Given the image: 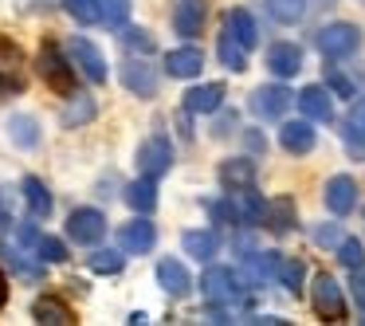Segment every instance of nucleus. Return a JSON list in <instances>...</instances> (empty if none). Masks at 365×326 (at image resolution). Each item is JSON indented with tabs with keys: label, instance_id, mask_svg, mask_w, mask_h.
Returning <instances> with one entry per match:
<instances>
[{
	"label": "nucleus",
	"instance_id": "obj_46",
	"mask_svg": "<svg viewBox=\"0 0 365 326\" xmlns=\"http://www.w3.org/2000/svg\"><path fill=\"white\" fill-rule=\"evenodd\" d=\"M4 302H9V279L0 275V310H4Z\"/></svg>",
	"mask_w": 365,
	"mask_h": 326
},
{
	"label": "nucleus",
	"instance_id": "obj_19",
	"mask_svg": "<svg viewBox=\"0 0 365 326\" xmlns=\"http://www.w3.org/2000/svg\"><path fill=\"white\" fill-rule=\"evenodd\" d=\"M32 318L40 326H75V310L63 299H56V295H40L32 302Z\"/></svg>",
	"mask_w": 365,
	"mask_h": 326
},
{
	"label": "nucleus",
	"instance_id": "obj_33",
	"mask_svg": "<svg viewBox=\"0 0 365 326\" xmlns=\"http://www.w3.org/2000/svg\"><path fill=\"white\" fill-rule=\"evenodd\" d=\"M267 220L275 224V232H291L294 224H299V220H294V200L291 197H279L275 205L267 208Z\"/></svg>",
	"mask_w": 365,
	"mask_h": 326
},
{
	"label": "nucleus",
	"instance_id": "obj_30",
	"mask_svg": "<svg viewBox=\"0 0 365 326\" xmlns=\"http://www.w3.org/2000/svg\"><path fill=\"white\" fill-rule=\"evenodd\" d=\"M95 118V98L91 95H71V103L63 106V114H59V122H63V130H75L83 126V122Z\"/></svg>",
	"mask_w": 365,
	"mask_h": 326
},
{
	"label": "nucleus",
	"instance_id": "obj_26",
	"mask_svg": "<svg viewBox=\"0 0 365 326\" xmlns=\"http://www.w3.org/2000/svg\"><path fill=\"white\" fill-rule=\"evenodd\" d=\"M9 138H12V146H20V150H36V146H40V122H36L32 114H12L9 118Z\"/></svg>",
	"mask_w": 365,
	"mask_h": 326
},
{
	"label": "nucleus",
	"instance_id": "obj_36",
	"mask_svg": "<svg viewBox=\"0 0 365 326\" xmlns=\"http://www.w3.org/2000/svg\"><path fill=\"white\" fill-rule=\"evenodd\" d=\"M98 4H103V24L106 28H126L130 0H98Z\"/></svg>",
	"mask_w": 365,
	"mask_h": 326
},
{
	"label": "nucleus",
	"instance_id": "obj_31",
	"mask_svg": "<svg viewBox=\"0 0 365 326\" xmlns=\"http://www.w3.org/2000/svg\"><path fill=\"white\" fill-rule=\"evenodd\" d=\"M346 142L349 146H357L361 150L365 146V98H354V106H349V114H346Z\"/></svg>",
	"mask_w": 365,
	"mask_h": 326
},
{
	"label": "nucleus",
	"instance_id": "obj_10",
	"mask_svg": "<svg viewBox=\"0 0 365 326\" xmlns=\"http://www.w3.org/2000/svg\"><path fill=\"white\" fill-rule=\"evenodd\" d=\"M228 205H232V220H240V224H263V220H267V208H271L267 200L252 189V185L232 189L228 193Z\"/></svg>",
	"mask_w": 365,
	"mask_h": 326
},
{
	"label": "nucleus",
	"instance_id": "obj_40",
	"mask_svg": "<svg viewBox=\"0 0 365 326\" xmlns=\"http://www.w3.org/2000/svg\"><path fill=\"white\" fill-rule=\"evenodd\" d=\"M326 87H330L338 98H354V83L341 75V67H334V59H330V67H326Z\"/></svg>",
	"mask_w": 365,
	"mask_h": 326
},
{
	"label": "nucleus",
	"instance_id": "obj_32",
	"mask_svg": "<svg viewBox=\"0 0 365 326\" xmlns=\"http://www.w3.org/2000/svg\"><path fill=\"white\" fill-rule=\"evenodd\" d=\"M63 9H67V16H71L75 24H83V28H91V24L103 20V4H98V0H63Z\"/></svg>",
	"mask_w": 365,
	"mask_h": 326
},
{
	"label": "nucleus",
	"instance_id": "obj_17",
	"mask_svg": "<svg viewBox=\"0 0 365 326\" xmlns=\"http://www.w3.org/2000/svg\"><path fill=\"white\" fill-rule=\"evenodd\" d=\"M267 71L275 79H291V75L302 71V48L294 44H271L267 48Z\"/></svg>",
	"mask_w": 365,
	"mask_h": 326
},
{
	"label": "nucleus",
	"instance_id": "obj_49",
	"mask_svg": "<svg viewBox=\"0 0 365 326\" xmlns=\"http://www.w3.org/2000/svg\"><path fill=\"white\" fill-rule=\"evenodd\" d=\"M361 4H365V0H361Z\"/></svg>",
	"mask_w": 365,
	"mask_h": 326
},
{
	"label": "nucleus",
	"instance_id": "obj_9",
	"mask_svg": "<svg viewBox=\"0 0 365 326\" xmlns=\"http://www.w3.org/2000/svg\"><path fill=\"white\" fill-rule=\"evenodd\" d=\"M118 75H122V87H126L130 95H138V98H153V95H158V71H153L145 59L130 56L126 63L118 67Z\"/></svg>",
	"mask_w": 365,
	"mask_h": 326
},
{
	"label": "nucleus",
	"instance_id": "obj_29",
	"mask_svg": "<svg viewBox=\"0 0 365 326\" xmlns=\"http://www.w3.org/2000/svg\"><path fill=\"white\" fill-rule=\"evenodd\" d=\"M275 279H279V283H283L291 295H302L307 268H302V260H294V255H279V260H275Z\"/></svg>",
	"mask_w": 365,
	"mask_h": 326
},
{
	"label": "nucleus",
	"instance_id": "obj_13",
	"mask_svg": "<svg viewBox=\"0 0 365 326\" xmlns=\"http://www.w3.org/2000/svg\"><path fill=\"white\" fill-rule=\"evenodd\" d=\"M294 106H299L302 118H310V122H330L334 118V98H330V91L318 87V83L302 87L299 95H294Z\"/></svg>",
	"mask_w": 365,
	"mask_h": 326
},
{
	"label": "nucleus",
	"instance_id": "obj_21",
	"mask_svg": "<svg viewBox=\"0 0 365 326\" xmlns=\"http://www.w3.org/2000/svg\"><path fill=\"white\" fill-rule=\"evenodd\" d=\"M181 248H185V255L208 263L216 252H220V236H216L212 228H189V232L181 236Z\"/></svg>",
	"mask_w": 365,
	"mask_h": 326
},
{
	"label": "nucleus",
	"instance_id": "obj_14",
	"mask_svg": "<svg viewBox=\"0 0 365 326\" xmlns=\"http://www.w3.org/2000/svg\"><path fill=\"white\" fill-rule=\"evenodd\" d=\"M318 142L314 126H310V118H299V122H283L279 126V146H283L287 153H294V158H302V153H310Z\"/></svg>",
	"mask_w": 365,
	"mask_h": 326
},
{
	"label": "nucleus",
	"instance_id": "obj_22",
	"mask_svg": "<svg viewBox=\"0 0 365 326\" xmlns=\"http://www.w3.org/2000/svg\"><path fill=\"white\" fill-rule=\"evenodd\" d=\"M20 193H24V205H28V213L36 216V220H48L51 216V193H48V185L40 181V177H24V185H20Z\"/></svg>",
	"mask_w": 365,
	"mask_h": 326
},
{
	"label": "nucleus",
	"instance_id": "obj_42",
	"mask_svg": "<svg viewBox=\"0 0 365 326\" xmlns=\"http://www.w3.org/2000/svg\"><path fill=\"white\" fill-rule=\"evenodd\" d=\"M341 240H346L341 236V224H318L314 228V244L318 248H338Z\"/></svg>",
	"mask_w": 365,
	"mask_h": 326
},
{
	"label": "nucleus",
	"instance_id": "obj_35",
	"mask_svg": "<svg viewBox=\"0 0 365 326\" xmlns=\"http://www.w3.org/2000/svg\"><path fill=\"white\" fill-rule=\"evenodd\" d=\"M36 255H40V263H67V244L56 236H40L36 240Z\"/></svg>",
	"mask_w": 365,
	"mask_h": 326
},
{
	"label": "nucleus",
	"instance_id": "obj_25",
	"mask_svg": "<svg viewBox=\"0 0 365 326\" xmlns=\"http://www.w3.org/2000/svg\"><path fill=\"white\" fill-rule=\"evenodd\" d=\"M216 59H220L232 75L247 71V48L236 40V36H228V32H220V40H216Z\"/></svg>",
	"mask_w": 365,
	"mask_h": 326
},
{
	"label": "nucleus",
	"instance_id": "obj_12",
	"mask_svg": "<svg viewBox=\"0 0 365 326\" xmlns=\"http://www.w3.org/2000/svg\"><path fill=\"white\" fill-rule=\"evenodd\" d=\"M322 200H326V208H330L334 216H349L357 208V181L349 173H334L330 181H326Z\"/></svg>",
	"mask_w": 365,
	"mask_h": 326
},
{
	"label": "nucleus",
	"instance_id": "obj_16",
	"mask_svg": "<svg viewBox=\"0 0 365 326\" xmlns=\"http://www.w3.org/2000/svg\"><path fill=\"white\" fill-rule=\"evenodd\" d=\"M224 83H197V87L185 91V111L189 114H216L224 103Z\"/></svg>",
	"mask_w": 365,
	"mask_h": 326
},
{
	"label": "nucleus",
	"instance_id": "obj_43",
	"mask_svg": "<svg viewBox=\"0 0 365 326\" xmlns=\"http://www.w3.org/2000/svg\"><path fill=\"white\" fill-rule=\"evenodd\" d=\"M349 287H354L357 302H365V263H361V268H354V283H349Z\"/></svg>",
	"mask_w": 365,
	"mask_h": 326
},
{
	"label": "nucleus",
	"instance_id": "obj_4",
	"mask_svg": "<svg viewBox=\"0 0 365 326\" xmlns=\"http://www.w3.org/2000/svg\"><path fill=\"white\" fill-rule=\"evenodd\" d=\"M67 59H71L75 71L87 83H106V75H110L106 71V56L87 40V36H71V40H67Z\"/></svg>",
	"mask_w": 365,
	"mask_h": 326
},
{
	"label": "nucleus",
	"instance_id": "obj_39",
	"mask_svg": "<svg viewBox=\"0 0 365 326\" xmlns=\"http://www.w3.org/2000/svg\"><path fill=\"white\" fill-rule=\"evenodd\" d=\"M12 224H16V193L0 185V232H9Z\"/></svg>",
	"mask_w": 365,
	"mask_h": 326
},
{
	"label": "nucleus",
	"instance_id": "obj_27",
	"mask_svg": "<svg viewBox=\"0 0 365 326\" xmlns=\"http://www.w3.org/2000/svg\"><path fill=\"white\" fill-rule=\"evenodd\" d=\"M267 12H271V20H275V24L294 28V24H302V20H307L310 0H267Z\"/></svg>",
	"mask_w": 365,
	"mask_h": 326
},
{
	"label": "nucleus",
	"instance_id": "obj_37",
	"mask_svg": "<svg viewBox=\"0 0 365 326\" xmlns=\"http://www.w3.org/2000/svg\"><path fill=\"white\" fill-rule=\"evenodd\" d=\"M338 260H341V268H349V271L361 268V263H365V244H361V240H354V236H346L338 244Z\"/></svg>",
	"mask_w": 365,
	"mask_h": 326
},
{
	"label": "nucleus",
	"instance_id": "obj_48",
	"mask_svg": "<svg viewBox=\"0 0 365 326\" xmlns=\"http://www.w3.org/2000/svg\"><path fill=\"white\" fill-rule=\"evenodd\" d=\"M361 322H365V302H361Z\"/></svg>",
	"mask_w": 365,
	"mask_h": 326
},
{
	"label": "nucleus",
	"instance_id": "obj_7",
	"mask_svg": "<svg viewBox=\"0 0 365 326\" xmlns=\"http://www.w3.org/2000/svg\"><path fill=\"white\" fill-rule=\"evenodd\" d=\"M103 236H106V216L98 208H75L67 216V240H75L83 248H95Z\"/></svg>",
	"mask_w": 365,
	"mask_h": 326
},
{
	"label": "nucleus",
	"instance_id": "obj_41",
	"mask_svg": "<svg viewBox=\"0 0 365 326\" xmlns=\"http://www.w3.org/2000/svg\"><path fill=\"white\" fill-rule=\"evenodd\" d=\"M0 255H4V263H9L12 271H20V275H28V279H36V275H40V268H36V263H28L24 255H20V252H12V248H0Z\"/></svg>",
	"mask_w": 365,
	"mask_h": 326
},
{
	"label": "nucleus",
	"instance_id": "obj_20",
	"mask_svg": "<svg viewBox=\"0 0 365 326\" xmlns=\"http://www.w3.org/2000/svg\"><path fill=\"white\" fill-rule=\"evenodd\" d=\"M200 67H205V51L200 48H173L165 56V71L173 79H197Z\"/></svg>",
	"mask_w": 365,
	"mask_h": 326
},
{
	"label": "nucleus",
	"instance_id": "obj_15",
	"mask_svg": "<svg viewBox=\"0 0 365 326\" xmlns=\"http://www.w3.org/2000/svg\"><path fill=\"white\" fill-rule=\"evenodd\" d=\"M205 20H208V4L205 0H177V9H173V28L177 36H200L205 32Z\"/></svg>",
	"mask_w": 365,
	"mask_h": 326
},
{
	"label": "nucleus",
	"instance_id": "obj_2",
	"mask_svg": "<svg viewBox=\"0 0 365 326\" xmlns=\"http://www.w3.org/2000/svg\"><path fill=\"white\" fill-rule=\"evenodd\" d=\"M310 307L322 322H341L346 318V295H341L338 279L330 271H318L314 283H310Z\"/></svg>",
	"mask_w": 365,
	"mask_h": 326
},
{
	"label": "nucleus",
	"instance_id": "obj_45",
	"mask_svg": "<svg viewBox=\"0 0 365 326\" xmlns=\"http://www.w3.org/2000/svg\"><path fill=\"white\" fill-rule=\"evenodd\" d=\"M24 87V79H16V75H4V79H0V98L9 95V91H20Z\"/></svg>",
	"mask_w": 365,
	"mask_h": 326
},
{
	"label": "nucleus",
	"instance_id": "obj_24",
	"mask_svg": "<svg viewBox=\"0 0 365 326\" xmlns=\"http://www.w3.org/2000/svg\"><path fill=\"white\" fill-rule=\"evenodd\" d=\"M126 205L134 208V213H145L150 216L153 208H158V181L153 177H138V181H130L126 185Z\"/></svg>",
	"mask_w": 365,
	"mask_h": 326
},
{
	"label": "nucleus",
	"instance_id": "obj_34",
	"mask_svg": "<svg viewBox=\"0 0 365 326\" xmlns=\"http://www.w3.org/2000/svg\"><path fill=\"white\" fill-rule=\"evenodd\" d=\"M87 263H91V271H95V275H118L122 271V248L118 252H95V255H87Z\"/></svg>",
	"mask_w": 365,
	"mask_h": 326
},
{
	"label": "nucleus",
	"instance_id": "obj_28",
	"mask_svg": "<svg viewBox=\"0 0 365 326\" xmlns=\"http://www.w3.org/2000/svg\"><path fill=\"white\" fill-rule=\"evenodd\" d=\"M255 181V165L247 158H228L220 165V185L224 189H244V185Z\"/></svg>",
	"mask_w": 365,
	"mask_h": 326
},
{
	"label": "nucleus",
	"instance_id": "obj_44",
	"mask_svg": "<svg viewBox=\"0 0 365 326\" xmlns=\"http://www.w3.org/2000/svg\"><path fill=\"white\" fill-rule=\"evenodd\" d=\"M232 126H236V114H224V118L216 122L212 134H216V138H228V134H232Z\"/></svg>",
	"mask_w": 365,
	"mask_h": 326
},
{
	"label": "nucleus",
	"instance_id": "obj_5",
	"mask_svg": "<svg viewBox=\"0 0 365 326\" xmlns=\"http://www.w3.org/2000/svg\"><path fill=\"white\" fill-rule=\"evenodd\" d=\"M169 165H173V142H169L165 134H150L142 146H138V169H142L145 177H165Z\"/></svg>",
	"mask_w": 365,
	"mask_h": 326
},
{
	"label": "nucleus",
	"instance_id": "obj_6",
	"mask_svg": "<svg viewBox=\"0 0 365 326\" xmlns=\"http://www.w3.org/2000/svg\"><path fill=\"white\" fill-rule=\"evenodd\" d=\"M294 106V95L283 87V83H263V87L252 91V111L267 122H279L287 111Z\"/></svg>",
	"mask_w": 365,
	"mask_h": 326
},
{
	"label": "nucleus",
	"instance_id": "obj_23",
	"mask_svg": "<svg viewBox=\"0 0 365 326\" xmlns=\"http://www.w3.org/2000/svg\"><path fill=\"white\" fill-rule=\"evenodd\" d=\"M224 32L236 36L247 51L259 44V28H255V20H252V12H247V9H232L228 16H224Z\"/></svg>",
	"mask_w": 365,
	"mask_h": 326
},
{
	"label": "nucleus",
	"instance_id": "obj_3",
	"mask_svg": "<svg viewBox=\"0 0 365 326\" xmlns=\"http://www.w3.org/2000/svg\"><path fill=\"white\" fill-rule=\"evenodd\" d=\"M40 75H43V83H48L56 95H63V98L75 95V79H79V71H75L71 59L59 56L56 44H43L40 48Z\"/></svg>",
	"mask_w": 365,
	"mask_h": 326
},
{
	"label": "nucleus",
	"instance_id": "obj_38",
	"mask_svg": "<svg viewBox=\"0 0 365 326\" xmlns=\"http://www.w3.org/2000/svg\"><path fill=\"white\" fill-rule=\"evenodd\" d=\"M122 44H126L130 51H138V56H150L158 44H153V36L145 32V28H122Z\"/></svg>",
	"mask_w": 365,
	"mask_h": 326
},
{
	"label": "nucleus",
	"instance_id": "obj_11",
	"mask_svg": "<svg viewBox=\"0 0 365 326\" xmlns=\"http://www.w3.org/2000/svg\"><path fill=\"white\" fill-rule=\"evenodd\" d=\"M153 244H158V228L145 220V213L118 228V248L126 255H145V252H153Z\"/></svg>",
	"mask_w": 365,
	"mask_h": 326
},
{
	"label": "nucleus",
	"instance_id": "obj_47",
	"mask_svg": "<svg viewBox=\"0 0 365 326\" xmlns=\"http://www.w3.org/2000/svg\"><path fill=\"white\" fill-rule=\"evenodd\" d=\"M126 322H130V326H142V322H145V310H134V315H130Z\"/></svg>",
	"mask_w": 365,
	"mask_h": 326
},
{
	"label": "nucleus",
	"instance_id": "obj_1",
	"mask_svg": "<svg viewBox=\"0 0 365 326\" xmlns=\"http://www.w3.org/2000/svg\"><path fill=\"white\" fill-rule=\"evenodd\" d=\"M314 44H318V51H322L326 59H334V63H338V59L354 56V51L361 48V28L349 24V20H334V24L318 28Z\"/></svg>",
	"mask_w": 365,
	"mask_h": 326
},
{
	"label": "nucleus",
	"instance_id": "obj_8",
	"mask_svg": "<svg viewBox=\"0 0 365 326\" xmlns=\"http://www.w3.org/2000/svg\"><path fill=\"white\" fill-rule=\"evenodd\" d=\"M200 291H205V299L216 302V307H232V302L240 299L236 271L232 268H208L205 279H200Z\"/></svg>",
	"mask_w": 365,
	"mask_h": 326
},
{
	"label": "nucleus",
	"instance_id": "obj_18",
	"mask_svg": "<svg viewBox=\"0 0 365 326\" xmlns=\"http://www.w3.org/2000/svg\"><path fill=\"white\" fill-rule=\"evenodd\" d=\"M158 287L165 295H173V299H185V295L192 291L189 268H185V263H177V260H161L158 263Z\"/></svg>",
	"mask_w": 365,
	"mask_h": 326
}]
</instances>
